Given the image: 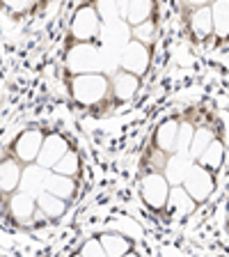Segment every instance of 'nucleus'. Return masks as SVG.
Wrapping results in <instances>:
<instances>
[{
    "label": "nucleus",
    "mask_w": 229,
    "mask_h": 257,
    "mask_svg": "<svg viewBox=\"0 0 229 257\" xmlns=\"http://www.w3.org/2000/svg\"><path fill=\"white\" fill-rule=\"evenodd\" d=\"M222 159H224L222 143H220V140H213V143L204 150V154L197 159V166L206 168L208 172H215V170H220V166H222Z\"/></svg>",
    "instance_id": "21"
},
{
    "label": "nucleus",
    "mask_w": 229,
    "mask_h": 257,
    "mask_svg": "<svg viewBox=\"0 0 229 257\" xmlns=\"http://www.w3.org/2000/svg\"><path fill=\"white\" fill-rule=\"evenodd\" d=\"M215 140V136H213V131L208 126H199V128H195V134H192V143H190V150H188V159H192V161H197L199 156L204 154V150H206L208 145Z\"/></svg>",
    "instance_id": "24"
},
{
    "label": "nucleus",
    "mask_w": 229,
    "mask_h": 257,
    "mask_svg": "<svg viewBox=\"0 0 229 257\" xmlns=\"http://www.w3.org/2000/svg\"><path fill=\"white\" fill-rule=\"evenodd\" d=\"M78 257H108L106 250H103L101 241L96 239V236H90V239L83 241V246L78 250Z\"/></svg>",
    "instance_id": "27"
},
{
    "label": "nucleus",
    "mask_w": 229,
    "mask_h": 257,
    "mask_svg": "<svg viewBox=\"0 0 229 257\" xmlns=\"http://www.w3.org/2000/svg\"><path fill=\"white\" fill-rule=\"evenodd\" d=\"M53 175H60V177H69V179H76V177L80 175V156L76 150H69L67 154L62 156V159L55 163Z\"/></svg>",
    "instance_id": "23"
},
{
    "label": "nucleus",
    "mask_w": 229,
    "mask_h": 257,
    "mask_svg": "<svg viewBox=\"0 0 229 257\" xmlns=\"http://www.w3.org/2000/svg\"><path fill=\"white\" fill-rule=\"evenodd\" d=\"M64 62H67V69L74 71V76L92 74V71H99V67H101V55L92 44H69Z\"/></svg>",
    "instance_id": "4"
},
{
    "label": "nucleus",
    "mask_w": 229,
    "mask_h": 257,
    "mask_svg": "<svg viewBox=\"0 0 229 257\" xmlns=\"http://www.w3.org/2000/svg\"><path fill=\"white\" fill-rule=\"evenodd\" d=\"M96 12H99V19L108 23H112L115 19H119V5L117 3H112V5H108V3H96Z\"/></svg>",
    "instance_id": "28"
},
{
    "label": "nucleus",
    "mask_w": 229,
    "mask_h": 257,
    "mask_svg": "<svg viewBox=\"0 0 229 257\" xmlns=\"http://www.w3.org/2000/svg\"><path fill=\"white\" fill-rule=\"evenodd\" d=\"M67 152H69V143L64 140V136H60V134L44 136L42 152H39V156H37V166L44 168V170H53L55 163H58Z\"/></svg>",
    "instance_id": "9"
},
{
    "label": "nucleus",
    "mask_w": 229,
    "mask_h": 257,
    "mask_svg": "<svg viewBox=\"0 0 229 257\" xmlns=\"http://www.w3.org/2000/svg\"><path fill=\"white\" fill-rule=\"evenodd\" d=\"M124 257H140L138 252H128V255H124Z\"/></svg>",
    "instance_id": "30"
},
{
    "label": "nucleus",
    "mask_w": 229,
    "mask_h": 257,
    "mask_svg": "<svg viewBox=\"0 0 229 257\" xmlns=\"http://www.w3.org/2000/svg\"><path fill=\"white\" fill-rule=\"evenodd\" d=\"M69 94L78 106H99V103L110 94V76L103 71H92V74H78L69 80Z\"/></svg>",
    "instance_id": "1"
},
{
    "label": "nucleus",
    "mask_w": 229,
    "mask_h": 257,
    "mask_svg": "<svg viewBox=\"0 0 229 257\" xmlns=\"http://www.w3.org/2000/svg\"><path fill=\"white\" fill-rule=\"evenodd\" d=\"M156 35H158V26H156L154 19H149V21H144L142 26L133 28V42H140V44H154Z\"/></svg>",
    "instance_id": "25"
},
{
    "label": "nucleus",
    "mask_w": 229,
    "mask_h": 257,
    "mask_svg": "<svg viewBox=\"0 0 229 257\" xmlns=\"http://www.w3.org/2000/svg\"><path fill=\"white\" fill-rule=\"evenodd\" d=\"M211 19H213V35H218L220 39H229V3H213Z\"/></svg>",
    "instance_id": "22"
},
{
    "label": "nucleus",
    "mask_w": 229,
    "mask_h": 257,
    "mask_svg": "<svg viewBox=\"0 0 229 257\" xmlns=\"http://www.w3.org/2000/svg\"><path fill=\"white\" fill-rule=\"evenodd\" d=\"M7 209H10V218L16 225H28L35 223V214H37V198L28 195L23 191H16L7 200Z\"/></svg>",
    "instance_id": "8"
},
{
    "label": "nucleus",
    "mask_w": 229,
    "mask_h": 257,
    "mask_svg": "<svg viewBox=\"0 0 229 257\" xmlns=\"http://www.w3.org/2000/svg\"><path fill=\"white\" fill-rule=\"evenodd\" d=\"M149 58H151V51L149 46H144L140 42H128L124 46L122 55H119V69L128 71L133 76H142L149 67Z\"/></svg>",
    "instance_id": "7"
},
{
    "label": "nucleus",
    "mask_w": 229,
    "mask_h": 257,
    "mask_svg": "<svg viewBox=\"0 0 229 257\" xmlns=\"http://www.w3.org/2000/svg\"><path fill=\"white\" fill-rule=\"evenodd\" d=\"M215 188V177L213 172H208L206 168L192 163V168L188 170L186 179H183V191L190 195L192 202H204L211 198V193Z\"/></svg>",
    "instance_id": "6"
},
{
    "label": "nucleus",
    "mask_w": 229,
    "mask_h": 257,
    "mask_svg": "<svg viewBox=\"0 0 229 257\" xmlns=\"http://www.w3.org/2000/svg\"><path fill=\"white\" fill-rule=\"evenodd\" d=\"M190 35L195 39H206L213 35V19H211V5H197L190 16Z\"/></svg>",
    "instance_id": "15"
},
{
    "label": "nucleus",
    "mask_w": 229,
    "mask_h": 257,
    "mask_svg": "<svg viewBox=\"0 0 229 257\" xmlns=\"http://www.w3.org/2000/svg\"><path fill=\"white\" fill-rule=\"evenodd\" d=\"M44 191L55 195V198H60V200H64V202H69V200L76 195V179L48 172L46 182H44Z\"/></svg>",
    "instance_id": "17"
},
{
    "label": "nucleus",
    "mask_w": 229,
    "mask_h": 257,
    "mask_svg": "<svg viewBox=\"0 0 229 257\" xmlns=\"http://www.w3.org/2000/svg\"><path fill=\"white\" fill-rule=\"evenodd\" d=\"M165 209H172L179 218L181 216H188L195 209V202L190 200V195H188L186 191H183L181 186H174L170 191V198H167V204H165Z\"/></svg>",
    "instance_id": "20"
},
{
    "label": "nucleus",
    "mask_w": 229,
    "mask_h": 257,
    "mask_svg": "<svg viewBox=\"0 0 229 257\" xmlns=\"http://www.w3.org/2000/svg\"><path fill=\"white\" fill-rule=\"evenodd\" d=\"M192 134H195V126L190 122H181L179 124V136H176V154L188 156V150H190L192 143Z\"/></svg>",
    "instance_id": "26"
},
{
    "label": "nucleus",
    "mask_w": 229,
    "mask_h": 257,
    "mask_svg": "<svg viewBox=\"0 0 229 257\" xmlns=\"http://www.w3.org/2000/svg\"><path fill=\"white\" fill-rule=\"evenodd\" d=\"M96 239L101 241L108 257H124L133 252V241L122 232H101V234H96Z\"/></svg>",
    "instance_id": "14"
},
{
    "label": "nucleus",
    "mask_w": 229,
    "mask_h": 257,
    "mask_svg": "<svg viewBox=\"0 0 229 257\" xmlns=\"http://www.w3.org/2000/svg\"><path fill=\"white\" fill-rule=\"evenodd\" d=\"M99 35H101V19H99L96 5L83 3L80 7H76L69 23L71 44H92L94 39H99Z\"/></svg>",
    "instance_id": "2"
},
{
    "label": "nucleus",
    "mask_w": 229,
    "mask_h": 257,
    "mask_svg": "<svg viewBox=\"0 0 229 257\" xmlns=\"http://www.w3.org/2000/svg\"><path fill=\"white\" fill-rule=\"evenodd\" d=\"M42 145H44V131H39V128H26V131H21V134L12 140L7 156L19 161L23 168L32 166L37 161L39 152H42Z\"/></svg>",
    "instance_id": "3"
},
{
    "label": "nucleus",
    "mask_w": 229,
    "mask_h": 257,
    "mask_svg": "<svg viewBox=\"0 0 229 257\" xmlns=\"http://www.w3.org/2000/svg\"><path fill=\"white\" fill-rule=\"evenodd\" d=\"M192 168L190 159L183 154H172L170 159L165 161V172H163V177L167 179V184L170 186H179V184H183V179H186L188 170Z\"/></svg>",
    "instance_id": "16"
},
{
    "label": "nucleus",
    "mask_w": 229,
    "mask_h": 257,
    "mask_svg": "<svg viewBox=\"0 0 229 257\" xmlns=\"http://www.w3.org/2000/svg\"><path fill=\"white\" fill-rule=\"evenodd\" d=\"M227 223H229V207H227Z\"/></svg>",
    "instance_id": "31"
},
{
    "label": "nucleus",
    "mask_w": 229,
    "mask_h": 257,
    "mask_svg": "<svg viewBox=\"0 0 229 257\" xmlns=\"http://www.w3.org/2000/svg\"><path fill=\"white\" fill-rule=\"evenodd\" d=\"M140 90V76H133L128 71H122L119 69L117 74H112L110 78V94L117 99L119 103L133 99Z\"/></svg>",
    "instance_id": "11"
},
{
    "label": "nucleus",
    "mask_w": 229,
    "mask_h": 257,
    "mask_svg": "<svg viewBox=\"0 0 229 257\" xmlns=\"http://www.w3.org/2000/svg\"><path fill=\"white\" fill-rule=\"evenodd\" d=\"M179 119L170 117L165 122H160L158 128L154 131V145L160 154L170 159L172 154H176V136H179Z\"/></svg>",
    "instance_id": "10"
},
{
    "label": "nucleus",
    "mask_w": 229,
    "mask_h": 257,
    "mask_svg": "<svg viewBox=\"0 0 229 257\" xmlns=\"http://www.w3.org/2000/svg\"><path fill=\"white\" fill-rule=\"evenodd\" d=\"M74 257H78V255H74Z\"/></svg>",
    "instance_id": "32"
},
{
    "label": "nucleus",
    "mask_w": 229,
    "mask_h": 257,
    "mask_svg": "<svg viewBox=\"0 0 229 257\" xmlns=\"http://www.w3.org/2000/svg\"><path fill=\"white\" fill-rule=\"evenodd\" d=\"M5 7L7 10H14L16 14H26V12H30L35 5H32V3H5Z\"/></svg>",
    "instance_id": "29"
},
{
    "label": "nucleus",
    "mask_w": 229,
    "mask_h": 257,
    "mask_svg": "<svg viewBox=\"0 0 229 257\" xmlns=\"http://www.w3.org/2000/svg\"><path fill=\"white\" fill-rule=\"evenodd\" d=\"M37 211L46 216L48 220H60L67 214V202L51 195V193L42 191V193H37Z\"/></svg>",
    "instance_id": "19"
},
{
    "label": "nucleus",
    "mask_w": 229,
    "mask_h": 257,
    "mask_svg": "<svg viewBox=\"0 0 229 257\" xmlns=\"http://www.w3.org/2000/svg\"><path fill=\"white\" fill-rule=\"evenodd\" d=\"M23 175V166L19 161H14L12 156H5L0 161V193L3 195H14L19 191Z\"/></svg>",
    "instance_id": "12"
},
{
    "label": "nucleus",
    "mask_w": 229,
    "mask_h": 257,
    "mask_svg": "<svg viewBox=\"0 0 229 257\" xmlns=\"http://www.w3.org/2000/svg\"><path fill=\"white\" fill-rule=\"evenodd\" d=\"M172 186L167 184V179L163 177V172H147L140 182V195H142V202L149 209L158 211V209H165L167 198H170Z\"/></svg>",
    "instance_id": "5"
},
{
    "label": "nucleus",
    "mask_w": 229,
    "mask_h": 257,
    "mask_svg": "<svg viewBox=\"0 0 229 257\" xmlns=\"http://www.w3.org/2000/svg\"><path fill=\"white\" fill-rule=\"evenodd\" d=\"M51 170H44L39 166H26L23 168V175H21V184H19V191L28 193V195H35L37 198V191L42 188L44 191V182Z\"/></svg>",
    "instance_id": "18"
},
{
    "label": "nucleus",
    "mask_w": 229,
    "mask_h": 257,
    "mask_svg": "<svg viewBox=\"0 0 229 257\" xmlns=\"http://www.w3.org/2000/svg\"><path fill=\"white\" fill-rule=\"evenodd\" d=\"M154 12H156L154 3H124V5H119V16L131 28H138L144 21H149Z\"/></svg>",
    "instance_id": "13"
}]
</instances>
